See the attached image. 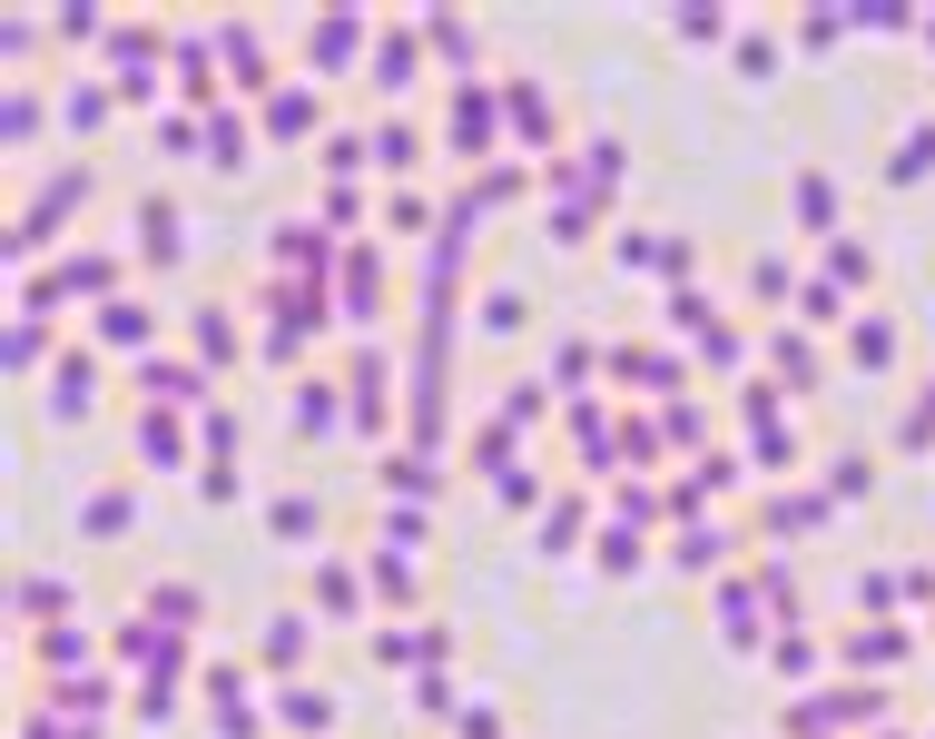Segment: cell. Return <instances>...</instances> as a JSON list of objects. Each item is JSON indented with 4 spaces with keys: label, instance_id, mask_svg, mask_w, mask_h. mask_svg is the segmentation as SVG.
<instances>
[{
    "label": "cell",
    "instance_id": "obj_1",
    "mask_svg": "<svg viewBox=\"0 0 935 739\" xmlns=\"http://www.w3.org/2000/svg\"><path fill=\"white\" fill-rule=\"evenodd\" d=\"M277 710H286L295 730H325V720H335V710H325V690H286V700H277Z\"/></svg>",
    "mask_w": 935,
    "mask_h": 739
},
{
    "label": "cell",
    "instance_id": "obj_2",
    "mask_svg": "<svg viewBox=\"0 0 935 739\" xmlns=\"http://www.w3.org/2000/svg\"><path fill=\"white\" fill-rule=\"evenodd\" d=\"M935 168V129H906V148H896V178H926Z\"/></svg>",
    "mask_w": 935,
    "mask_h": 739
}]
</instances>
